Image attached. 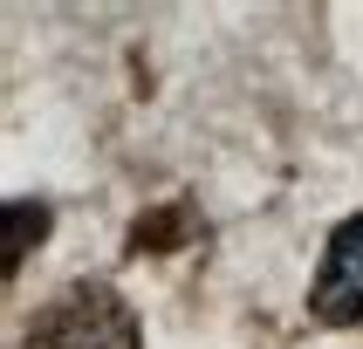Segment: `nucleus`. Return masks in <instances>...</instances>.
Returning <instances> with one entry per match:
<instances>
[{
    "label": "nucleus",
    "mask_w": 363,
    "mask_h": 349,
    "mask_svg": "<svg viewBox=\"0 0 363 349\" xmlns=\"http://www.w3.org/2000/svg\"><path fill=\"white\" fill-rule=\"evenodd\" d=\"M21 349H144V322L117 281L82 274L28 315Z\"/></svg>",
    "instance_id": "1"
},
{
    "label": "nucleus",
    "mask_w": 363,
    "mask_h": 349,
    "mask_svg": "<svg viewBox=\"0 0 363 349\" xmlns=\"http://www.w3.org/2000/svg\"><path fill=\"white\" fill-rule=\"evenodd\" d=\"M308 315L315 322H363V212H350L323 246V267L308 281Z\"/></svg>",
    "instance_id": "2"
},
{
    "label": "nucleus",
    "mask_w": 363,
    "mask_h": 349,
    "mask_svg": "<svg viewBox=\"0 0 363 349\" xmlns=\"http://www.w3.org/2000/svg\"><path fill=\"white\" fill-rule=\"evenodd\" d=\"M48 226H55V212H48L41 199H7V240H0V246H7V253H0L7 281H14V274H21V261H28V253L48 240Z\"/></svg>",
    "instance_id": "3"
},
{
    "label": "nucleus",
    "mask_w": 363,
    "mask_h": 349,
    "mask_svg": "<svg viewBox=\"0 0 363 349\" xmlns=\"http://www.w3.org/2000/svg\"><path fill=\"white\" fill-rule=\"evenodd\" d=\"M185 233H192V205L172 199V205H158V212H138L130 253H172V246H185Z\"/></svg>",
    "instance_id": "4"
}]
</instances>
